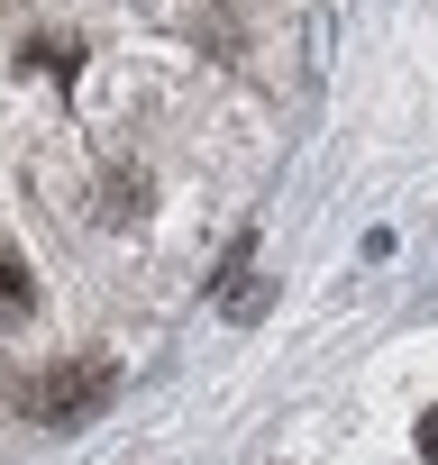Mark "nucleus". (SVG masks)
Here are the masks:
<instances>
[{
  "label": "nucleus",
  "mask_w": 438,
  "mask_h": 465,
  "mask_svg": "<svg viewBox=\"0 0 438 465\" xmlns=\"http://www.w3.org/2000/svg\"><path fill=\"white\" fill-rule=\"evenodd\" d=\"M420 456H429V465H438V411H429V420H420Z\"/></svg>",
  "instance_id": "3"
},
{
  "label": "nucleus",
  "mask_w": 438,
  "mask_h": 465,
  "mask_svg": "<svg viewBox=\"0 0 438 465\" xmlns=\"http://www.w3.org/2000/svg\"><path fill=\"white\" fill-rule=\"evenodd\" d=\"M37 311V292H28V265H10V256H0V329H19Z\"/></svg>",
  "instance_id": "2"
},
{
  "label": "nucleus",
  "mask_w": 438,
  "mask_h": 465,
  "mask_svg": "<svg viewBox=\"0 0 438 465\" xmlns=\"http://www.w3.org/2000/svg\"><path fill=\"white\" fill-rule=\"evenodd\" d=\"M110 392H119V365L83 356V365H55V374L28 392V420H46V429H83V420H92Z\"/></svg>",
  "instance_id": "1"
}]
</instances>
